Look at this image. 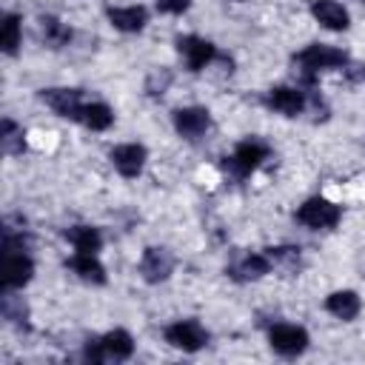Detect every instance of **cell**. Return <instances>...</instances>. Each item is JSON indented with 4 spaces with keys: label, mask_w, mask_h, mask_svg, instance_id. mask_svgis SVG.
Returning <instances> with one entry per match:
<instances>
[{
    "label": "cell",
    "mask_w": 365,
    "mask_h": 365,
    "mask_svg": "<svg viewBox=\"0 0 365 365\" xmlns=\"http://www.w3.org/2000/svg\"><path fill=\"white\" fill-rule=\"evenodd\" d=\"M20 37H23V31H20V17H17V14H6V17H3V34H0L3 51H6V54H14L17 46H20Z\"/></svg>",
    "instance_id": "24"
},
{
    "label": "cell",
    "mask_w": 365,
    "mask_h": 365,
    "mask_svg": "<svg viewBox=\"0 0 365 365\" xmlns=\"http://www.w3.org/2000/svg\"><path fill=\"white\" fill-rule=\"evenodd\" d=\"M191 0H157V9L160 11H168V14H182L188 9Z\"/></svg>",
    "instance_id": "27"
},
{
    "label": "cell",
    "mask_w": 365,
    "mask_h": 365,
    "mask_svg": "<svg viewBox=\"0 0 365 365\" xmlns=\"http://www.w3.org/2000/svg\"><path fill=\"white\" fill-rule=\"evenodd\" d=\"M40 97L57 117H66V120H80L83 106H86L80 88H46L40 91Z\"/></svg>",
    "instance_id": "9"
},
{
    "label": "cell",
    "mask_w": 365,
    "mask_h": 365,
    "mask_svg": "<svg viewBox=\"0 0 365 365\" xmlns=\"http://www.w3.org/2000/svg\"><path fill=\"white\" fill-rule=\"evenodd\" d=\"M3 317L9 322H14V325H26V317H29L26 302L20 297H14L11 288H6V294H3Z\"/></svg>",
    "instance_id": "25"
},
{
    "label": "cell",
    "mask_w": 365,
    "mask_h": 365,
    "mask_svg": "<svg viewBox=\"0 0 365 365\" xmlns=\"http://www.w3.org/2000/svg\"><path fill=\"white\" fill-rule=\"evenodd\" d=\"M348 63V54L336 46H325V43H311L302 51L294 54V71L299 74V80L305 86H314L317 74L325 68H342Z\"/></svg>",
    "instance_id": "1"
},
{
    "label": "cell",
    "mask_w": 365,
    "mask_h": 365,
    "mask_svg": "<svg viewBox=\"0 0 365 365\" xmlns=\"http://www.w3.org/2000/svg\"><path fill=\"white\" fill-rule=\"evenodd\" d=\"M174 271V254L163 245H151L143 251V259H140V274L145 282L157 285V282H165Z\"/></svg>",
    "instance_id": "7"
},
{
    "label": "cell",
    "mask_w": 365,
    "mask_h": 365,
    "mask_svg": "<svg viewBox=\"0 0 365 365\" xmlns=\"http://www.w3.org/2000/svg\"><path fill=\"white\" fill-rule=\"evenodd\" d=\"M265 106L274 108V111H279V114H285V117H297V114L305 111L308 94L299 91V88H294V86H274L265 94Z\"/></svg>",
    "instance_id": "11"
},
{
    "label": "cell",
    "mask_w": 365,
    "mask_h": 365,
    "mask_svg": "<svg viewBox=\"0 0 365 365\" xmlns=\"http://www.w3.org/2000/svg\"><path fill=\"white\" fill-rule=\"evenodd\" d=\"M34 274V262L26 251H11L6 254V268H3V288H23Z\"/></svg>",
    "instance_id": "14"
},
{
    "label": "cell",
    "mask_w": 365,
    "mask_h": 365,
    "mask_svg": "<svg viewBox=\"0 0 365 365\" xmlns=\"http://www.w3.org/2000/svg\"><path fill=\"white\" fill-rule=\"evenodd\" d=\"M0 145H3V151L6 154H23L26 151V134H23V128L14 123V120H3V128H0Z\"/></svg>",
    "instance_id": "22"
},
{
    "label": "cell",
    "mask_w": 365,
    "mask_h": 365,
    "mask_svg": "<svg viewBox=\"0 0 365 365\" xmlns=\"http://www.w3.org/2000/svg\"><path fill=\"white\" fill-rule=\"evenodd\" d=\"M297 220L305 225V228H314V231H328L334 228L339 220H342V208L325 197H308L299 208H297Z\"/></svg>",
    "instance_id": "2"
},
{
    "label": "cell",
    "mask_w": 365,
    "mask_h": 365,
    "mask_svg": "<svg viewBox=\"0 0 365 365\" xmlns=\"http://www.w3.org/2000/svg\"><path fill=\"white\" fill-rule=\"evenodd\" d=\"M345 77L351 83H365V66L362 63H345Z\"/></svg>",
    "instance_id": "28"
},
{
    "label": "cell",
    "mask_w": 365,
    "mask_h": 365,
    "mask_svg": "<svg viewBox=\"0 0 365 365\" xmlns=\"http://www.w3.org/2000/svg\"><path fill=\"white\" fill-rule=\"evenodd\" d=\"M268 342L277 354L282 356H299L308 348V331L302 325H291V322H277L268 331Z\"/></svg>",
    "instance_id": "6"
},
{
    "label": "cell",
    "mask_w": 365,
    "mask_h": 365,
    "mask_svg": "<svg viewBox=\"0 0 365 365\" xmlns=\"http://www.w3.org/2000/svg\"><path fill=\"white\" fill-rule=\"evenodd\" d=\"M106 14H108V20H111L114 29L128 31V34L131 31H140L148 23V11L143 6H111Z\"/></svg>",
    "instance_id": "17"
},
{
    "label": "cell",
    "mask_w": 365,
    "mask_h": 365,
    "mask_svg": "<svg viewBox=\"0 0 365 365\" xmlns=\"http://www.w3.org/2000/svg\"><path fill=\"white\" fill-rule=\"evenodd\" d=\"M325 311H328L331 317L342 319V322H351V319L359 317L362 299H359L356 291H334V294L325 297Z\"/></svg>",
    "instance_id": "16"
},
{
    "label": "cell",
    "mask_w": 365,
    "mask_h": 365,
    "mask_svg": "<svg viewBox=\"0 0 365 365\" xmlns=\"http://www.w3.org/2000/svg\"><path fill=\"white\" fill-rule=\"evenodd\" d=\"M80 123L86 128H91V131H106L114 123V111L106 103H86L83 114H80Z\"/></svg>",
    "instance_id": "20"
},
{
    "label": "cell",
    "mask_w": 365,
    "mask_h": 365,
    "mask_svg": "<svg viewBox=\"0 0 365 365\" xmlns=\"http://www.w3.org/2000/svg\"><path fill=\"white\" fill-rule=\"evenodd\" d=\"M40 31H43V40L51 46V48H60L71 40V29L63 26L57 17H40Z\"/></svg>",
    "instance_id": "23"
},
{
    "label": "cell",
    "mask_w": 365,
    "mask_h": 365,
    "mask_svg": "<svg viewBox=\"0 0 365 365\" xmlns=\"http://www.w3.org/2000/svg\"><path fill=\"white\" fill-rule=\"evenodd\" d=\"M177 51L185 57L188 71H202L205 66H211V60H217V48L214 43L197 37V34H182L177 37Z\"/></svg>",
    "instance_id": "8"
},
{
    "label": "cell",
    "mask_w": 365,
    "mask_h": 365,
    "mask_svg": "<svg viewBox=\"0 0 365 365\" xmlns=\"http://www.w3.org/2000/svg\"><path fill=\"white\" fill-rule=\"evenodd\" d=\"M168 86H171V71H168V68H154V71L148 74V80H145V91H148L151 97L165 94Z\"/></svg>",
    "instance_id": "26"
},
{
    "label": "cell",
    "mask_w": 365,
    "mask_h": 365,
    "mask_svg": "<svg viewBox=\"0 0 365 365\" xmlns=\"http://www.w3.org/2000/svg\"><path fill=\"white\" fill-rule=\"evenodd\" d=\"M163 336L171 348H180L185 354H194L208 342V331L197 319H177L163 331Z\"/></svg>",
    "instance_id": "5"
},
{
    "label": "cell",
    "mask_w": 365,
    "mask_h": 365,
    "mask_svg": "<svg viewBox=\"0 0 365 365\" xmlns=\"http://www.w3.org/2000/svg\"><path fill=\"white\" fill-rule=\"evenodd\" d=\"M174 128L180 137L185 140H200L208 128H211V114L202 106H188V108H177L174 111Z\"/></svg>",
    "instance_id": "10"
},
{
    "label": "cell",
    "mask_w": 365,
    "mask_h": 365,
    "mask_svg": "<svg viewBox=\"0 0 365 365\" xmlns=\"http://www.w3.org/2000/svg\"><path fill=\"white\" fill-rule=\"evenodd\" d=\"M66 240L74 245V251H86V254H97L100 245H103L100 231L91 228V225H71L66 231Z\"/></svg>",
    "instance_id": "19"
},
{
    "label": "cell",
    "mask_w": 365,
    "mask_h": 365,
    "mask_svg": "<svg viewBox=\"0 0 365 365\" xmlns=\"http://www.w3.org/2000/svg\"><path fill=\"white\" fill-rule=\"evenodd\" d=\"M265 254H268L271 265H277L282 274H297V271H299V265H302V254H299V248H294V245L265 248Z\"/></svg>",
    "instance_id": "21"
},
{
    "label": "cell",
    "mask_w": 365,
    "mask_h": 365,
    "mask_svg": "<svg viewBox=\"0 0 365 365\" xmlns=\"http://www.w3.org/2000/svg\"><path fill=\"white\" fill-rule=\"evenodd\" d=\"M268 160V145L262 140H242L237 143V148L231 151V157H225V168L234 177H248L254 168H259V163Z\"/></svg>",
    "instance_id": "4"
},
{
    "label": "cell",
    "mask_w": 365,
    "mask_h": 365,
    "mask_svg": "<svg viewBox=\"0 0 365 365\" xmlns=\"http://www.w3.org/2000/svg\"><path fill=\"white\" fill-rule=\"evenodd\" d=\"M111 163H114V168L123 174V177H137L140 171H143V165H145V160H148V151H145V145H140V143H123V145H114L111 148Z\"/></svg>",
    "instance_id": "13"
},
{
    "label": "cell",
    "mask_w": 365,
    "mask_h": 365,
    "mask_svg": "<svg viewBox=\"0 0 365 365\" xmlns=\"http://www.w3.org/2000/svg\"><path fill=\"white\" fill-rule=\"evenodd\" d=\"M356 3H365V0H356Z\"/></svg>",
    "instance_id": "29"
},
{
    "label": "cell",
    "mask_w": 365,
    "mask_h": 365,
    "mask_svg": "<svg viewBox=\"0 0 365 365\" xmlns=\"http://www.w3.org/2000/svg\"><path fill=\"white\" fill-rule=\"evenodd\" d=\"M134 354V339L128 331L123 328H114L108 331L106 336L94 339L86 345V359L91 362H103V359H128Z\"/></svg>",
    "instance_id": "3"
},
{
    "label": "cell",
    "mask_w": 365,
    "mask_h": 365,
    "mask_svg": "<svg viewBox=\"0 0 365 365\" xmlns=\"http://www.w3.org/2000/svg\"><path fill=\"white\" fill-rule=\"evenodd\" d=\"M271 271V259L268 254H240L234 262H228L225 274L237 282H254V279H262L265 274Z\"/></svg>",
    "instance_id": "12"
},
{
    "label": "cell",
    "mask_w": 365,
    "mask_h": 365,
    "mask_svg": "<svg viewBox=\"0 0 365 365\" xmlns=\"http://www.w3.org/2000/svg\"><path fill=\"white\" fill-rule=\"evenodd\" d=\"M68 268L86 279V282H94V285H103L106 282V268L103 262L97 259V254H86V251H77L71 259H68Z\"/></svg>",
    "instance_id": "18"
},
{
    "label": "cell",
    "mask_w": 365,
    "mask_h": 365,
    "mask_svg": "<svg viewBox=\"0 0 365 365\" xmlns=\"http://www.w3.org/2000/svg\"><path fill=\"white\" fill-rule=\"evenodd\" d=\"M311 14H314V20H317L319 26H325V29H331V31H345V29L351 26L348 11H345L342 3H336V0H314V3H311Z\"/></svg>",
    "instance_id": "15"
}]
</instances>
